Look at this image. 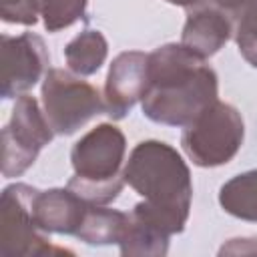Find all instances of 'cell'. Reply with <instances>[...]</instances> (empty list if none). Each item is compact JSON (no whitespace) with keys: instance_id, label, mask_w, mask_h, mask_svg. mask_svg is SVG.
<instances>
[{"instance_id":"44dd1931","label":"cell","mask_w":257,"mask_h":257,"mask_svg":"<svg viewBox=\"0 0 257 257\" xmlns=\"http://www.w3.org/2000/svg\"><path fill=\"white\" fill-rule=\"evenodd\" d=\"M169 4H175V6H183V8H191L195 4H199L201 0H167Z\"/></svg>"},{"instance_id":"7a4b0ae2","label":"cell","mask_w":257,"mask_h":257,"mask_svg":"<svg viewBox=\"0 0 257 257\" xmlns=\"http://www.w3.org/2000/svg\"><path fill=\"white\" fill-rule=\"evenodd\" d=\"M124 183L145 201L137 203L171 237L187 225L193 183L183 157L163 141L139 143L124 163Z\"/></svg>"},{"instance_id":"9c48e42d","label":"cell","mask_w":257,"mask_h":257,"mask_svg":"<svg viewBox=\"0 0 257 257\" xmlns=\"http://www.w3.org/2000/svg\"><path fill=\"white\" fill-rule=\"evenodd\" d=\"M147 62L149 54L141 50L120 52L106 74L104 82V112L120 120L128 114V110L143 98L147 86Z\"/></svg>"},{"instance_id":"8992f818","label":"cell","mask_w":257,"mask_h":257,"mask_svg":"<svg viewBox=\"0 0 257 257\" xmlns=\"http://www.w3.org/2000/svg\"><path fill=\"white\" fill-rule=\"evenodd\" d=\"M34 191V187L24 183H14L4 189L0 201V255H72L70 249L52 245L48 233L36 225L32 213Z\"/></svg>"},{"instance_id":"ffe728a7","label":"cell","mask_w":257,"mask_h":257,"mask_svg":"<svg viewBox=\"0 0 257 257\" xmlns=\"http://www.w3.org/2000/svg\"><path fill=\"white\" fill-rule=\"evenodd\" d=\"M201 2L215 4V6H219L221 10H225L227 14H231L233 18H237V14L241 12V8H243L249 0H201Z\"/></svg>"},{"instance_id":"9a60e30c","label":"cell","mask_w":257,"mask_h":257,"mask_svg":"<svg viewBox=\"0 0 257 257\" xmlns=\"http://www.w3.org/2000/svg\"><path fill=\"white\" fill-rule=\"evenodd\" d=\"M219 203L225 213L257 223V171H247L227 181L219 191Z\"/></svg>"},{"instance_id":"5bb4252c","label":"cell","mask_w":257,"mask_h":257,"mask_svg":"<svg viewBox=\"0 0 257 257\" xmlns=\"http://www.w3.org/2000/svg\"><path fill=\"white\" fill-rule=\"evenodd\" d=\"M106 54H108V44L102 32L98 30H82L64 48V58L68 68L78 76L94 74L106 60Z\"/></svg>"},{"instance_id":"30bf717a","label":"cell","mask_w":257,"mask_h":257,"mask_svg":"<svg viewBox=\"0 0 257 257\" xmlns=\"http://www.w3.org/2000/svg\"><path fill=\"white\" fill-rule=\"evenodd\" d=\"M235 32V18L215 4L199 2L187 8L181 44L201 58L217 54Z\"/></svg>"},{"instance_id":"e0dca14e","label":"cell","mask_w":257,"mask_h":257,"mask_svg":"<svg viewBox=\"0 0 257 257\" xmlns=\"http://www.w3.org/2000/svg\"><path fill=\"white\" fill-rule=\"evenodd\" d=\"M241 56L257 68V0H249L235 18L233 32Z\"/></svg>"},{"instance_id":"6da1fadb","label":"cell","mask_w":257,"mask_h":257,"mask_svg":"<svg viewBox=\"0 0 257 257\" xmlns=\"http://www.w3.org/2000/svg\"><path fill=\"white\" fill-rule=\"evenodd\" d=\"M217 74L189 48L165 44L149 52L143 114L159 124L187 126L217 100Z\"/></svg>"},{"instance_id":"d6986e66","label":"cell","mask_w":257,"mask_h":257,"mask_svg":"<svg viewBox=\"0 0 257 257\" xmlns=\"http://www.w3.org/2000/svg\"><path fill=\"white\" fill-rule=\"evenodd\" d=\"M225 253H257V239H231L219 251V255Z\"/></svg>"},{"instance_id":"52a82bcc","label":"cell","mask_w":257,"mask_h":257,"mask_svg":"<svg viewBox=\"0 0 257 257\" xmlns=\"http://www.w3.org/2000/svg\"><path fill=\"white\" fill-rule=\"evenodd\" d=\"M44 110L30 94H20L12 108V116L2 128V173L4 177H20L30 169L38 153L54 139Z\"/></svg>"},{"instance_id":"5b68a950","label":"cell","mask_w":257,"mask_h":257,"mask_svg":"<svg viewBox=\"0 0 257 257\" xmlns=\"http://www.w3.org/2000/svg\"><path fill=\"white\" fill-rule=\"evenodd\" d=\"M42 106L56 135H72L104 112V96L72 70L48 68L42 82Z\"/></svg>"},{"instance_id":"ac0fdd59","label":"cell","mask_w":257,"mask_h":257,"mask_svg":"<svg viewBox=\"0 0 257 257\" xmlns=\"http://www.w3.org/2000/svg\"><path fill=\"white\" fill-rule=\"evenodd\" d=\"M0 14L4 22L32 26L40 16L38 0H0Z\"/></svg>"},{"instance_id":"2e32d148","label":"cell","mask_w":257,"mask_h":257,"mask_svg":"<svg viewBox=\"0 0 257 257\" xmlns=\"http://www.w3.org/2000/svg\"><path fill=\"white\" fill-rule=\"evenodd\" d=\"M88 0H38V12L48 32H58L84 18Z\"/></svg>"},{"instance_id":"277c9868","label":"cell","mask_w":257,"mask_h":257,"mask_svg":"<svg viewBox=\"0 0 257 257\" xmlns=\"http://www.w3.org/2000/svg\"><path fill=\"white\" fill-rule=\"evenodd\" d=\"M243 135L245 124L239 110L217 98L183 128L181 145L195 165L219 167L237 155Z\"/></svg>"},{"instance_id":"ba28073f","label":"cell","mask_w":257,"mask_h":257,"mask_svg":"<svg viewBox=\"0 0 257 257\" xmlns=\"http://www.w3.org/2000/svg\"><path fill=\"white\" fill-rule=\"evenodd\" d=\"M48 50L40 36L22 32L2 36L0 44V92L2 98H16L30 90L48 68Z\"/></svg>"},{"instance_id":"4fadbf2b","label":"cell","mask_w":257,"mask_h":257,"mask_svg":"<svg viewBox=\"0 0 257 257\" xmlns=\"http://www.w3.org/2000/svg\"><path fill=\"white\" fill-rule=\"evenodd\" d=\"M126 219H128V213L90 203L74 237H78L80 241H84L88 245L118 243L124 233Z\"/></svg>"},{"instance_id":"7c38bea8","label":"cell","mask_w":257,"mask_h":257,"mask_svg":"<svg viewBox=\"0 0 257 257\" xmlns=\"http://www.w3.org/2000/svg\"><path fill=\"white\" fill-rule=\"evenodd\" d=\"M171 235L155 223L139 205L128 213L124 233L118 241L120 255H167Z\"/></svg>"},{"instance_id":"8fae6325","label":"cell","mask_w":257,"mask_h":257,"mask_svg":"<svg viewBox=\"0 0 257 257\" xmlns=\"http://www.w3.org/2000/svg\"><path fill=\"white\" fill-rule=\"evenodd\" d=\"M88 205L90 203H86L68 187L48 191L36 189L32 197L34 221L44 233L76 235Z\"/></svg>"},{"instance_id":"3957f363","label":"cell","mask_w":257,"mask_h":257,"mask_svg":"<svg viewBox=\"0 0 257 257\" xmlns=\"http://www.w3.org/2000/svg\"><path fill=\"white\" fill-rule=\"evenodd\" d=\"M126 141L118 126L102 122L90 128L70 151L74 175L68 189L92 205L112 203L124 185Z\"/></svg>"}]
</instances>
